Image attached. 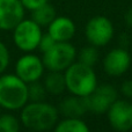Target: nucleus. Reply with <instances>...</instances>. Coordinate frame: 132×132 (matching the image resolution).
<instances>
[{
  "mask_svg": "<svg viewBox=\"0 0 132 132\" xmlns=\"http://www.w3.org/2000/svg\"><path fill=\"white\" fill-rule=\"evenodd\" d=\"M121 92L125 97L132 98V80H126V81H124L122 84Z\"/></svg>",
  "mask_w": 132,
  "mask_h": 132,
  "instance_id": "5701e85b",
  "label": "nucleus"
},
{
  "mask_svg": "<svg viewBox=\"0 0 132 132\" xmlns=\"http://www.w3.org/2000/svg\"><path fill=\"white\" fill-rule=\"evenodd\" d=\"M46 89L44 85L39 84L38 81L30 82L28 86V100L31 102H41L45 98Z\"/></svg>",
  "mask_w": 132,
  "mask_h": 132,
  "instance_id": "f3484780",
  "label": "nucleus"
},
{
  "mask_svg": "<svg viewBox=\"0 0 132 132\" xmlns=\"http://www.w3.org/2000/svg\"><path fill=\"white\" fill-rule=\"evenodd\" d=\"M108 119L112 129L126 132L132 129V103L125 100H116L108 109Z\"/></svg>",
  "mask_w": 132,
  "mask_h": 132,
  "instance_id": "6e6552de",
  "label": "nucleus"
},
{
  "mask_svg": "<svg viewBox=\"0 0 132 132\" xmlns=\"http://www.w3.org/2000/svg\"><path fill=\"white\" fill-rule=\"evenodd\" d=\"M42 35L41 27L35 21L23 19L13 29V41L20 50L30 52L38 48Z\"/></svg>",
  "mask_w": 132,
  "mask_h": 132,
  "instance_id": "39448f33",
  "label": "nucleus"
},
{
  "mask_svg": "<svg viewBox=\"0 0 132 132\" xmlns=\"http://www.w3.org/2000/svg\"><path fill=\"white\" fill-rule=\"evenodd\" d=\"M77 57V50L68 42H56V44L43 53L44 67L49 71L62 72L74 63Z\"/></svg>",
  "mask_w": 132,
  "mask_h": 132,
  "instance_id": "20e7f679",
  "label": "nucleus"
},
{
  "mask_svg": "<svg viewBox=\"0 0 132 132\" xmlns=\"http://www.w3.org/2000/svg\"><path fill=\"white\" fill-rule=\"evenodd\" d=\"M20 122L13 115L0 116V132H19Z\"/></svg>",
  "mask_w": 132,
  "mask_h": 132,
  "instance_id": "6ab92c4d",
  "label": "nucleus"
},
{
  "mask_svg": "<svg viewBox=\"0 0 132 132\" xmlns=\"http://www.w3.org/2000/svg\"><path fill=\"white\" fill-rule=\"evenodd\" d=\"M48 27V32L56 42H68L75 34L74 22L66 16H56Z\"/></svg>",
  "mask_w": 132,
  "mask_h": 132,
  "instance_id": "f8f14e48",
  "label": "nucleus"
},
{
  "mask_svg": "<svg viewBox=\"0 0 132 132\" xmlns=\"http://www.w3.org/2000/svg\"><path fill=\"white\" fill-rule=\"evenodd\" d=\"M55 132H90L89 128L80 118H65L57 124Z\"/></svg>",
  "mask_w": 132,
  "mask_h": 132,
  "instance_id": "dca6fc26",
  "label": "nucleus"
},
{
  "mask_svg": "<svg viewBox=\"0 0 132 132\" xmlns=\"http://www.w3.org/2000/svg\"><path fill=\"white\" fill-rule=\"evenodd\" d=\"M88 111L85 96L72 95L64 98L59 104V112L66 118H80Z\"/></svg>",
  "mask_w": 132,
  "mask_h": 132,
  "instance_id": "ddd939ff",
  "label": "nucleus"
},
{
  "mask_svg": "<svg viewBox=\"0 0 132 132\" xmlns=\"http://www.w3.org/2000/svg\"><path fill=\"white\" fill-rule=\"evenodd\" d=\"M88 111L94 114H104L110 105L117 100V90L111 85H101L89 95L85 96Z\"/></svg>",
  "mask_w": 132,
  "mask_h": 132,
  "instance_id": "0eeeda50",
  "label": "nucleus"
},
{
  "mask_svg": "<svg viewBox=\"0 0 132 132\" xmlns=\"http://www.w3.org/2000/svg\"><path fill=\"white\" fill-rule=\"evenodd\" d=\"M97 59H98V53L94 45L86 46V48L81 49V51L79 53V62L87 66H90V67H93L97 63Z\"/></svg>",
  "mask_w": 132,
  "mask_h": 132,
  "instance_id": "a211bd4d",
  "label": "nucleus"
},
{
  "mask_svg": "<svg viewBox=\"0 0 132 132\" xmlns=\"http://www.w3.org/2000/svg\"><path fill=\"white\" fill-rule=\"evenodd\" d=\"M66 88L78 96H87L97 87V79L93 67L82 63H73L65 70Z\"/></svg>",
  "mask_w": 132,
  "mask_h": 132,
  "instance_id": "f03ea898",
  "label": "nucleus"
},
{
  "mask_svg": "<svg viewBox=\"0 0 132 132\" xmlns=\"http://www.w3.org/2000/svg\"><path fill=\"white\" fill-rule=\"evenodd\" d=\"M55 18H56V9L49 2L31 12V20L35 21L39 27L49 26L55 20Z\"/></svg>",
  "mask_w": 132,
  "mask_h": 132,
  "instance_id": "2eb2a0df",
  "label": "nucleus"
},
{
  "mask_svg": "<svg viewBox=\"0 0 132 132\" xmlns=\"http://www.w3.org/2000/svg\"><path fill=\"white\" fill-rule=\"evenodd\" d=\"M112 22L105 16H94L86 26V37L94 46L107 45L114 37Z\"/></svg>",
  "mask_w": 132,
  "mask_h": 132,
  "instance_id": "423d86ee",
  "label": "nucleus"
},
{
  "mask_svg": "<svg viewBox=\"0 0 132 132\" xmlns=\"http://www.w3.org/2000/svg\"><path fill=\"white\" fill-rule=\"evenodd\" d=\"M24 9H29V11H35V9L39 8L41 6L48 4L49 0H21Z\"/></svg>",
  "mask_w": 132,
  "mask_h": 132,
  "instance_id": "4be33fe9",
  "label": "nucleus"
},
{
  "mask_svg": "<svg viewBox=\"0 0 132 132\" xmlns=\"http://www.w3.org/2000/svg\"><path fill=\"white\" fill-rule=\"evenodd\" d=\"M28 101V86L16 74L0 77V107L8 110L23 108Z\"/></svg>",
  "mask_w": 132,
  "mask_h": 132,
  "instance_id": "7ed1b4c3",
  "label": "nucleus"
},
{
  "mask_svg": "<svg viewBox=\"0 0 132 132\" xmlns=\"http://www.w3.org/2000/svg\"><path fill=\"white\" fill-rule=\"evenodd\" d=\"M9 63V53L6 45L0 42V73H2L7 68Z\"/></svg>",
  "mask_w": 132,
  "mask_h": 132,
  "instance_id": "412c9836",
  "label": "nucleus"
},
{
  "mask_svg": "<svg viewBox=\"0 0 132 132\" xmlns=\"http://www.w3.org/2000/svg\"><path fill=\"white\" fill-rule=\"evenodd\" d=\"M24 18L21 0H0V29L13 30Z\"/></svg>",
  "mask_w": 132,
  "mask_h": 132,
  "instance_id": "1a4fd4ad",
  "label": "nucleus"
},
{
  "mask_svg": "<svg viewBox=\"0 0 132 132\" xmlns=\"http://www.w3.org/2000/svg\"><path fill=\"white\" fill-rule=\"evenodd\" d=\"M44 87L46 92L53 95H59L66 89V82L65 77L62 74V72H56V71H50L44 80Z\"/></svg>",
  "mask_w": 132,
  "mask_h": 132,
  "instance_id": "4468645a",
  "label": "nucleus"
},
{
  "mask_svg": "<svg viewBox=\"0 0 132 132\" xmlns=\"http://www.w3.org/2000/svg\"><path fill=\"white\" fill-rule=\"evenodd\" d=\"M44 71V64L35 55H24L18 60L15 65L16 75L26 84L38 81Z\"/></svg>",
  "mask_w": 132,
  "mask_h": 132,
  "instance_id": "9d476101",
  "label": "nucleus"
},
{
  "mask_svg": "<svg viewBox=\"0 0 132 132\" xmlns=\"http://www.w3.org/2000/svg\"><path fill=\"white\" fill-rule=\"evenodd\" d=\"M131 65V57L124 49H114L105 56L103 60L104 71L109 75L119 77L129 70Z\"/></svg>",
  "mask_w": 132,
  "mask_h": 132,
  "instance_id": "9b49d317",
  "label": "nucleus"
},
{
  "mask_svg": "<svg viewBox=\"0 0 132 132\" xmlns=\"http://www.w3.org/2000/svg\"><path fill=\"white\" fill-rule=\"evenodd\" d=\"M55 44H56L55 38L48 32V34H45V35H42L41 41H39V44H38V49L44 53L48 50H50Z\"/></svg>",
  "mask_w": 132,
  "mask_h": 132,
  "instance_id": "aec40b11",
  "label": "nucleus"
},
{
  "mask_svg": "<svg viewBox=\"0 0 132 132\" xmlns=\"http://www.w3.org/2000/svg\"><path fill=\"white\" fill-rule=\"evenodd\" d=\"M124 20H125V23L129 26V27L132 28V7L129 8V11L125 13V16H124Z\"/></svg>",
  "mask_w": 132,
  "mask_h": 132,
  "instance_id": "b1692460",
  "label": "nucleus"
},
{
  "mask_svg": "<svg viewBox=\"0 0 132 132\" xmlns=\"http://www.w3.org/2000/svg\"><path fill=\"white\" fill-rule=\"evenodd\" d=\"M58 121V109L46 102H31L21 111V122L35 132L52 129Z\"/></svg>",
  "mask_w": 132,
  "mask_h": 132,
  "instance_id": "f257e3e1",
  "label": "nucleus"
}]
</instances>
